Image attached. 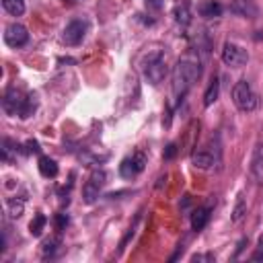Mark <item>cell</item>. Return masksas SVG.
I'll return each mask as SVG.
<instances>
[{"mask_svg":"<svg viewBox=\"0 0 263 263\" xmlns=\"http://www.w3.org/2000/svg\"><path fill=\"white\" fill-rule=\"evenodd\" d=\"M199 76H201V62L193 53H187L177 62L173 70V97L177 103L185 99V95L191 90V86L197 82Z\"/></svg>","mask_w":263,"mask_h":263,"instance_id":"cell-1","label":"cell"},{"mask_svg":"<svg viewBox=\"0 0 263 263\" xmlns=\"http://www.w3.org/2000/svg\"><path fill=\"white\" fill-rule=\"evenodd\" d=\"M2 109L8 115H18L21 119H27L37 111V99H35V95L25 92L16 84H12L6 88L4 97H2Z\"/></svg>","mask_w":263,"mask_h":263,"instance_id":"cell-2","label":"cell"},{"mask_svg":"<svg viewBox=\"0 0 263 263\" xmlns=\"http://www.w3.org/2000/svg\"><path fill=\"white\" fill-rule=\"evenodd\" d=\"M140 72L144 80L152 86H158L166 76V62L160 49H148L140 58Z\"/></svg>","mask_w":263,"mask_h":263,"instance_id":"cell-3","label":"cell"},{"mask_svg":"<svg viewBox=\"0 0 263 263\" xmlns=\"http://www.w3.org/2000/svg\"><path fill=\"white\" fill-rule=\"evenodd\" d=\"M232 103L236 105V109L249 113V111H253L259 105V99H257L255 90L251 88V84L247 80H238L232 86Z\"/></svg>","mask_w":263,"mask_h":263,"instance_id":"cell-4","label":"cell"},{"mask_svg":"<svg viewBox=\"0 0 263 263\" xmlns=\"http://www.w3.org/2000/svg\"><path fill=\"white\" fill-rule=\"evenodd\" d=\"M222 62L230 68H240L249 62V51L234 41H226L222 45Z\"/></svg>","mask_w":263,"mask_h":263,"instance_id":"cell-5","label":"cell"},{"mask_svg":"<svg viewBox=\"0 0 263 263\" xmlns=\"http://www.w3.org/2000/svg\"><path fill=\"white\" fill-rule=\"evenodd\" d=\"M86 31H88V23L82 21V18H74V21H70V23L64 27V31H62V41H64L66 45H70V47L80 45L82 39L86 37Z\"/></svg>","mask_w":263,"mask_h":263,"instance_id":"cell-6","label":"cell"},{"mask_svg":"<svg viewBox=\"0 0 263 263\" xmlns=\"http://www.w3.org/2000/svg\"><path fill=\"white\" fill-rule=\"evenodd\" d=\"M105 183H107V173H105V171H99V168L92 171L90 177L86 179L84 187H82V197H84V201H86V203H95L97 197H99V193H101V189L105 187Z\"/></svg>","mask_w":263,"mask_h":263,"instance_id":"cell-7","label":"cell"},{"mask_svg":"<svg viewBox=\"0 0 263 263\" xmlns=\"http://www.w3.org/2000/svg\"><path fill=\"white\" fill-rule=\"evenodd\" d=\"M144 166H146V154H144L142 150H138V152H134L132 156H125V158L121 160V164H119V175H121L123 179H136V177L144 171Z\"/></svg>","mask_w":263,"mask_h":263,"instance_id":"cell-8","label":"cell"},{"mask_svg":"<svg viewBox=\"0 0 263 263\" xmlns=\"http://www.w3.org/2000/svg\"><path fill=\"white\" fill-rule=\"evenodd\" d=\"M29 41V31L21 23H10L4 29V43L8 47H23Z\"/></svg>","mask_w":263,"mask_h":263,"instance_id":"cell-9","label":"cell"},{"mask_svg":"<svg viewBox=\"0 0 263 263\" xmlns=\"http://www.w3.org/2000/svg\"><path fill=\"white\" fill-rule=\"evenodd\" d=\"M222 12H224V6L218 0H201L197 4V14L201 18H208V21L218 18V16H222Z\"/></svg>","mask_w":263,"mask_h":263,"instance_id":"cell-10","label":"cell"},{"mask_svg":"<svg viewBox=\"0 0 263 263\" xmlns=\"http://www.w3.org/2000/svg\"><path fill=\"white\" fill-rule=\"evenodd\" d=\"M251 175L253 179L261 181L263 179V142H259L253 150V156H251Z\"/></svg>","mask_w":263,"mask_h":263,"instance_id":"cell-11","label":"cell"},{"mask_svg":"<svg viewBox=\"0 0 263 263\" xmlns=\"http://www.w3.org/2000/svg\"><path fill=\"white\" fill-rule=\"evenodd\" d=\"M173 16H175V23L181 25V27H187L191 23V8H189V2L183 0L179 2L175 8H173Z\"/></svg>","mask_w":263,"mask_h":263,"instance_id":"cell-12","label":"cell"},{"mask_svg":"<svg viewBox=\"0 0 263 263\" xmlns=\"http://www.w3.org/2000/svg\"><path fill=\"white\" fill-rule=\"evenodd\" d=\"M210 208H197V210H193V214H191V228L195 230V232H199V230H203L205 226H208V222H210Z\"/></svg>","mask_w":263,"mask_h":263,"instance_id":"cell-13","label":"cell"},{"mask_svg":"<svg viewBox=\"0 0 263 263\" xmlns=\"http://www.w3.org/2000/svg\"><path fill=\"white\" fill-rule=\"evenodd\" d=\"M37 166H39L41 177H45V179H53L58 175V162L53 158H49V156H41Z\"/></svg>","mask_w":263,"mask_h":263,"instance_id":"cell-14","label":"cell"},{"mask_svg":"<svg viewBox=\"0 0 263 263\" xmlns=\"http://www.w3.org/2000/svg\"><path fill=\"white\" fill-rule=\"evenodd\" d=\"M60 247H62V238H60V236H49V238L43 240V245H41V257H43V259L55 257V253L60 251Z\"/></svg>","mask_w":263,"mask_h":263,"instance_id":"cell-15","label":"cell"},{"mask_svg":"<svg viewBox=\"0 0 263 263\" xmlns=\"http://www.w3.org/2000/svg\"><path fill=\"white\" fill-rule=\"evenodd\" d=\"M191 162H193V166H197V168H210V166L214 164V156H212V152H208V150H195L193 156H191Z\"/></svg>","mask_w":263,"mask_h":263,"instance_id":"cell-16","label":"cell"},{"mask_svg":"<svg viewBox=\"0 0 263 263\" xmlns=\"http://www.w3.org/2000/svg\"><path fill=\"white\" fill-rule=\"evenodd\" d=\"M218 95H220V82H218V78H212L208 88H205V92H203V107L214 105L218 101Z\"/></svg>","mask_w":263,"mask_h":263,"instance_id":"cell-17","label":"cell"},{"mask_svg":"<svg viewBox=\"0 0 263 263\" xmlns=\"http://www.w3.org/2000/svg\"><path fill=\"white\" fill-rule=\"evenodd\" d=\"M230 10L232 12H236V14H240V16H255V6H251V2L249 0H234L232 2V6H230Z\"/></svg>","mask_w":263,"mask_h":263,"instance_id":"cell-18","label":"cell"},{"mask_svg":"<svg viewBox=\"0 0 263 263\" xmlns=\"http://www.w3.org/2000/svg\"><path fill=\"white\" fill-rule=\"evenodd\" d=\"M45 224H47V218H45V214L37 212V214L33 216L31 224H29V232H31V236H41V232H43Z\"/></svg>","mask_w":263,"mask_h":263,"instance_id":"cell-19","label":"cell"},{"mask_svg":"<svg viewBox=\"0 0 263 263\" xmlns=\"http://www.w3.org/2000/svg\"><path fill=\"white\" fill-rule=\"evenodd\" d=\"M2 6L12 16H21L25 12V0H2Z\"/></svg>","mask_w":263,"mask_h":263,"instance_id":"cell-20","label":"cell"},{"mask_svg":"<svg viewBox=\"0 0 263 263\" xmlns=\"http://www.w3.org/2000/svg\"><path fill=\"white\" fill-rule=\"evenodd\" d=\"M247 214V203H245V197L242 193H238L236 197V203H234V210H232V222H240Z\"/></svg>","mask_w":263,"mask_h":263,"instance_id":"cell-21","label":"cell"},{"mask_svg":"<svg viewBox=\"0 0 263 263\" xmlns=\"http://www.w3.org/2000/svg\"><path fill=\"white\" fill-rule=\"evenodd\" d=\"M23 212H25V201L23 199H16V197L8 199V214H10V218H21Z\"/></svg>","mask_w":263,"mask_h":263,"instance_id":"cell-22","label":"cell"},{"mask_svg":"<svg viewBox=\"0 0 263 263\" xmlns=\"http://www.w3.org/2000/svg\"><path fill=\"white\" fill-rule=\"evenodd\" d=\"M68 222H70L68 214H55V216H53V226H55V230H60V232L66 230Z\"/></svg>","mask_w":263,"mask_h":263,"instance_id":"cell-23","label":"cell"},{"mask_svg":"<svg viewBox=\"0 0 263 263\" xmlns=\"http://www.w3.org/2000/svg\"><path fill=\"white\" fill-rule=\"evenodd\" d=\"M175 154H177V144H173V142H171V144H168V146L164 148L162 156H164V160H171V158H173Z\"/></svg>","mask_w":263,"mask_h":263,"instance_id":"cell-24","label":"cell"},{"mask_svg":"<svg viewBox=\"0 0 263 263\" xmlns=\"http://www.w3.org/2000/svg\"><path fill=\"white\" fill-rule=\"evenodd\" d=\"M25 146H27V152H39V150H41V148H39V144H37L35 140H29Z\"/></svg>","mask_w":263,"mask_h":263,"instance_id":"cell-25","label":"cell"},{"mask_svg":"<svg viewBox=\"0 0 263 263\" xmlns=\"http://www.w3.org/2000/svg\"><path fill=\"white\" fill-rule=\"evenodd\" d=\"M191 261H214V255H193Z\"/></svg>","mask_w":263,"mask_h":263,"instance_id":"cell-26","label":"cell"},{"mask_svg":"<svg viewBox=\"0 0 263 263\" xmlns=\"http://www.w3.org/2000/svg\"><path fill=\"white\" fill-rule=\"evenodd\" d=\"M146 6H148V8H154V10H158V8L162 6V0H146Z\"/></svg>","mask_w":263,"mask_h":263,"instance_id":"cell-27","label":"cell"},{"mask_svg":"<svg viewBox=\"0 0 263 263\" xmlns=\"http://www.w3.org/2000/svg\"><path fill=\"white\" fill-rule=\"evenodd\" d=\"M251 259H253V261H263V249H259V251H255V253L251 255Z\"/></svg>","mask_w":263,"mask_h":263,"instance_id":"cell-28","label":"cell"},{"mask_svg":"<svg viewBox=\"0 0 263 263\" xmlns=\"http://www.w3.org/2000/svg\"><path fill=\"white\" fill-rule=\"evenodd\" d=\"M62 2H66V4H74V2H78V0H62Z\"/></svg>","mask_w":263,"mask_h":263,"instance_id":"cell-29","label":"cell"}]
</instances>
